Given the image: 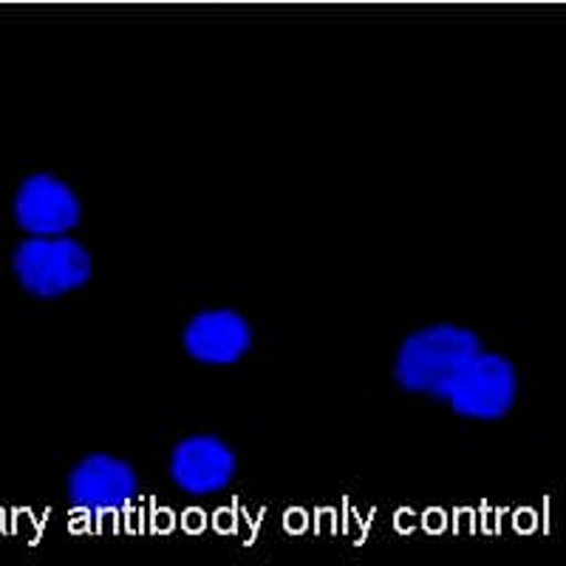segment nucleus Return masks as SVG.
Returning a JSON list of instances; mask_svg holds the SVG:
<instances>
[{
    "label": "nucleus",
    "mask_w": 566,
    "mask_h": 566,
    "mask_svg": "<svg viewBox=\"0 0 566 566\" xmlns=\"http://www.w3.org/2000/svg\"><path fill=\"white\" fill-rule=\"evenodd\" d=\"M482 352L476 332L457 323L424 326L402 340L394 360V380L402 391L444 399L462 368Z\"/></svg>",
    "instance_id": "f257e3e1"
},
{
    "label": "nucleus",
    "mask_w": 566,
    "mask_h": 566,
    "mask_svg": "<svg viewBox=\"0 0 566 566\" xmlns=\"http://www.w3.org/2000/svg\"><path fill=\"white\" fill-rule=\"evenodd\" d=\"M18 283L40 301L83 290L91 281V255L80 241L65 235H32L12 255Z\"/></svg>",
    "instance_id": "f03ea898"
},
{
    "label": "nucleus",
    "mask_w": 566,
    "mask_h": 566,
    "mask_svg": "<svg viewBox=\"0 0 566 566\" xmlns=\"http://www.w3.org/2000/svg\"><path fill=\"white\" fill-rule=\"evenodd\" d=\"M518 397V374L504 354L479 352L448 391V406L462 419L499 422L507 417Z\"/></svg>",
    "instance_id": "7ed1b4c3"
},
{
    "label": "nucleus",
    "mask_w": 566,
    "mask_h": 566,
    "mask_svg": "<svg viewBox=\"0 0 566 566\" xmlns=\"http://www.w3.org/2000/svg\"><path fill=\"white\" fill-rule=\"evenodd\" d=\"M14 224L29 235H69L83 221V205L63 179L32 174L14 193Z\"/></svg>",
    "instance_id": "20e7f679"
},
{
    "label": "nucleus",
    "mask_w": 566,
    "mask_h": 566,
    "mask_svg": "<svg viewBox=\"0 0 566 566\" xmlns=\"http://www.w3.org/2000/svg\"><path fill=\"white\" fill-rule=\"evenodd\" d=\"M239 470V457L221 437L212 433H193L176 442L170 451L168 473L170 482L187 495L205 499L230 488Z\"/></svg>",
    "instance_id": "39448f33"
},
{
    "label": "nucleus",
    "mask_w": 566,
    "mask_h": 566,
    "mask_svg": "<svg viewBox=\"0 0 566 566\" xmlns=\"http://www.w3.org/2000/svg\"><path fill=\"white\" fill-rule=\"evenodd\" d=\"M65 493L74 510L111 513L134 502L139 493V479L125 459L111 453H88L71 468Z\"/></svg>",
    "instance_id": "423d86ee"
},
{
    "label": "nucleus",
    "mask_w": 566,
    "mask_h": 566,
    "mask_svg": "<svg viewBox=\"0 0 566 566\" xmlns=\"http://www.w3.org/2000/svg\"><path fill=\"white\" fill-rule=\"evenodd\" d=\"M185 352L205 366H235L252 348V326L235 310L199 312L185 326Z\"/></svg>",
    "instance_id": "0eeeda50"
}]
</instances>
